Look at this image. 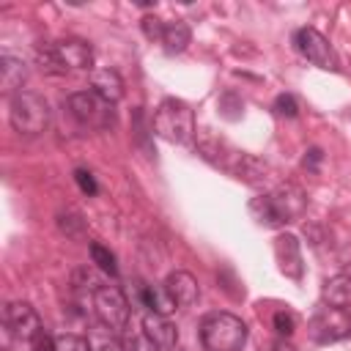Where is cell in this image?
<instances>
[{"instance_id":"cell-1","label":"cell","mask_w":351,"mask_h":351,"mask_svg":"<svg viewBox=\"0 0 351 351\" xmlns=\"http://www.w3.org/2000/svg\"><path fill=\"white\" fill-rule=\"evenodd\" d=\"M304 211V195L293 184H285L269 195H258L250 200V214L263 228H280L285 222L299 219Z\"/></svg>"},{"instance_id":"cell-2","label":"cell","mask_w":351,"mask_h":351,"mask_svg":"<svg viewBox=\"0 0 351 351\" xmlns=\"http://www.w3.org/2000/svg\"><path fill=\"white\" fill-rule=\"evenodd\" d=\"M151 129L176 145H189L195 140V112L181 99H165L151 118Z\"/></svg>"},{"instance_id":"cell-3","label":"cell","mask_w":351,"mask_h":351,"mask_svg":"<svg viewBox=\"0 0 351 351\" xmlns=\"http://www.w3.org/2000/svg\"><path fill=\"white\" fill-rule=\"evenodd\" d=\"M8 121H11L14 132L36 137V134L47 132V126L52 121V112H49V104H47V99L41 93L16 90L8 99Z\"/></svg>"},{"instance_id":"cell-4","label":"cell","mask_w":351,"mask_h":351,"mask_svg":"<svg viewBox=\"0 0 351 351\" xmlns=\"http://www.w3.org/2000/svg\"><path fill=\"white\" fill-rule=\"evenodd\" d=\"M200 343L206 351H241L247 343V324L233 313H208L200 321Z\"/></svg>"},{"instance_id":"cell-5","label":"cell","mask_w":351,"mask_h":351,"mask_svg":"<svg viewBox=\"0 0 351 351\" xmlns=\"http://www.w3.org/2000/svg\"><path fill=\"white\" fill-rule=\"evenodd\" d=\"M69 115L85 129H110L115 126V104L104 101L93 90H77L66 99Z\"/></svg>"},{"instance_id":"cell-6","label":"cell","mask_w":351,"mask_h":351,"mask_svg":"<svg viewBox=\"0 0 351 351\" xmlns=\"http://www.w3.org/2000/svg\"><path fill=\"white\" fill-rule=\"evenodd\" d=\"M93 313L99 318V324H104L112 332H123L129 326V299L123 296V291L118 285H99L93 291Z\"/></svg>"},{"instance_id":"cell-7","label":"cell","mask_w":351,"mask_h":351,"mask_svg":"<svg viewBox=\"0 0 351 351\" xmlns=\"http://www.w3.org/2000/svg\"><path fill=\"white\" fill-rule=\"evenodd\" d=\"M307 332H310V340L318 343V346H329V343H337L343 337L351 335V315L340 307H318L307 324Z\"/></svg>"},{"instance_id":"cell-8","label":"cell","mask_w":351,"mask_h":351,"mask_svg":"<svg viewBox=\"0 0 351 351\" xmlns=\"http://www.w3.org/2000/svg\"><path fill=\"white\" fill-rule=\"evenodd\" d=\"M293 47H296V52H299L302 58H307L313 66H318V69H332V71L337 69V58H335L329 41H326L315 27H299V30L293 33Z\"/></svg>"},{"instance_id":"cell-9","label":"cell","mask_w":351,"mask_h":351,"mask_svg":"<svg viewBox=\"0 0 351 351\" xmlns=\"http://www.w3.org/2000/svg\"><path fill=\"white\" fill-rule=\"evenodd\" d=\"M3 326H5L8 335L22 337V340H27V343L33 340V335H36L38 329H44L38 313H36L27 302H8V304L3 307Z\"/></svg>"},{"instance_id":"cell-10","label":"cell","mask_w":351,"mask_h":351,"mask_svg":"<svg viewBox=\"0 0 351 351\" xmlns=\"http://www.w3.org/2000/svg\"><path fill=\"white\" fill-rule=\"evenodd\" d=\"M274 258H277V266L280 271L288 277V280H302L304 277V261H302V244L293 233H280L274 239Z\"/></svg>"},{"instance_id":"cell-11","label":"cell","mask_w":351,"mask_h":351,"mask_svg":"<svg viewBox=\"0 0 351 351\" xmlns=\"http://www.w3.org/2000/svg\"><path fill=\"white\" fill-rule=\"evenodd\" d=\"M55 49H58V58L60 63L74 71H90L93 69V47L82 38H60L55 41Z\"/></svg>"},{"instance_id":"cell-12","label":"cell","mask_w":351,"mask_h":351,"mask_svg":"<svg viewBox=\"0 0 351 351\" xmlns=\"http://www.w3.org/2000/svg\"><path fill=\"white\" fill-rule=\"evenodd\" d=\"M165 291L170 293V299L176 302V307H192L197 302V293H200L197 280L189 271H181V269L173 271V274H167Z\"/></svg>"},{"instance_id":"cell-13","label":"cell","mask_w":351,"mask_h":351,"mask_svg":"<svg viewBox=\"0 0 351 351\" xmlns=\"http://www.w3.org/2000/svg\"><path fill=\"white\" fill-rule=\"evenodd\" d=\"M90 90L96 96H101L104 101L115 104L123 96V80H121V74L115 69H96L90 74Z\"/></svg>"},{"instance_id":"cell-14","label":"cell","mask_w":351,"mask_h":351,"mask_svg":"<svg viewBox=\"0 0 351 351\" xmlns=\"http://www.w3.org/2000/svg\"><path fill=\"white\" fill-rule=\"evenodd\" d=\"M143 332L159 343V348H176L178 346V332L176 326L167 321V315H156V313H145L143 318Z\"/></svg>"},{"instance_id":"cell-15","label":"cell","mask_w":351,"mask_h":351,"mask_svg":"<svg viewBox=\"0 0 351 351\" xmlns=\"http://www.w3.org/2000/svg\"><path fill=\"white\" fill-rule=\"evenodd\" d=\"M25 80H27V66L19 58H14V55L5 52L0 58V90L8 93V96H14L16 90H22V82Z\"/></svg>"},{"instance_id":"cell-16","label":"cell","mask_w":351,"mask_h":351,"mask_svg":"<svg viewBox=\"0 0 351 351\" xmlns=\"http://www.w3.org/2000/svg\"><path fill=\"white\" fill-rule=\"evenodd\" d=\"M137 302L143 307H148V313H156V315H170L176 310V302L170 299V293L156 285H145V282H137Z\"/></svg>"},{"instance_id":"cell-17","label":"cell","mask_w":351,"mask_h":351,"mask_svg":"<svg viewBox=\"0 0 351 351\" xmlns=\"http://www.w3.org/2000/svg\"><path fill=\"white\" fill-rule=\"evenodd\" d=\"M321 299H324V304H329V307L346 310V307L351 304V277H348V274H335V277H329V280L324 282V288H321Z\"/></svg>"},{"instance_id":"cell-18","label":"cell","mask_w":351,"mask_h":351,"mask_svg":"<svg viewBox=\"0 0 351 351\" xmlns=\"http://www.w3.org/2000/svg\"><path fill=\"white\" fill-rule=\"evenodd\" d=\"M192 41V30L184 19H176V22H167L165 25V36H162V44H165V52L167 55H178L189 47Z\"/></svg>"},{"instance_id":"cell-19","label":"cell","mask_w":351,"mask_h":351,"mask_svg":"<svg viewBox=\"0 0 351 351\" xmlns=\"http://www.w3.org/2000/svg\"><path fill=\"white\" fill-rule=\"evenodd\" d=\"M36 63L41 66L44 74H52V77L66 74V66H63L60 58H58L55 41H38V44H36Z\"/></svg>"},{"instance_id":"cell-20","label":"cell","mask_w":351,"mask_h":351,"mask_svg":"<svg viewBox=\"0 0 351 351\" xmlns=\"http://www.w3.org/2000/svg\"><path fill=\"white\" fill-rule=\"evenodd\" d=\"M90 261L96 263V269H101L104 274H110V277H115L118 274V263H115V255L104 247V244H99V241H90Z\"/></svg>"},{"instance_id":"cell-21","label":"cell","mask_w":351,"mask_h":351,"mask_svg":"<svg viewBox=\"0 0 351 351\" xmlns=\"http://www.w3.org/2000/svg\"><path fill=\"white\" fill-rule=\"evenodd\" d=\"M217 107H219V115H222L225 121H239L241 112H244V101H241V96H239L236 90H225V93L219 96Z\"/></svg>"},{"instance_id":"cell-22","label":"cell","mask_w":351,"mask_h":351,"mask_svg":"<svg viewBox=\"0 0 351 351\" xmlns=\"http://www.w3.org/2000/svg\"><path fill=\"white\" fill-rule=\"evenodd\" d=\"M121 348H123V351H162V348H159V343H154L143 329L129 332V335L123 337Z\"/></svg>"},{"instance_id":"cell-23","label":"cell","mask_w":351,"mask_h":351,"mask_svg":"<svg viewBox=\"0 0 351 351\" xmlns=\"http://www.w3.org/2000/svg\"><path fill=\"white\" fill-rule=\"evenodd\" d=\"M90 348H93V351H118L115 332L107 329L104 324H99V326L90 332Z\"/></svg>"},{"instance_id":"cell-24","label":"cell","mask_w":351,"mask_h":351,"mask_svg":"<svg viewBox=\"0 0 351 351\" xmlns=\"http://www.w3.org/2000/svg\"><path fill=\"white\" fill-rule=\"evenodd\" d=\"M58 228H60L66 236L77 239V236H82L85 222H82V217H80L77 211H63V214H58Z\"/></svg>"},{"instance_id":"cell-25","label":"cell","mask_w":351,"mask_h":351,"mask_svg":"<svg viewBox=\"0 0 351 351\" xmlns=\"http://www.w3.org/2000/svg\"><path fill=\"white\" fill-rule=\"evenodd\" d=\"M271 326H274V332H277L280 337H291V335L296 332V318H293V313H288V310H277V313L271 315Z\"/></svg>"},{"instance_id":"cell-26","label":"cell","mask_w":351,"mask_h":351,"mask_svg":"<svg viewBox=\"0 0 351 351\" xmlns=\"http://www.w3.org/2000/svg\"><path fill=\"white\" fill-rule=\"evenodd\" d=\"M55 340H58V351H93L90 340H85L80 335H60Z\"/></svg>"},{"instance_id":"cell-27","label":"cell","mask_w":351,"mask_h":351,"mask_svg":"<svg viewBox=\"0 0 351 351\" xmlns=\"http://www.w3.org/2000/svg\"><path fill=\"white\" fill-rule=\"evenodd\" d=\"M274 112L282 115V118H296L299 115V104H296V99L291 93H280L274 99Z\"/></svg>"},{"instance_id":"cell-28","label":"cell","mask_w":351,"mask_h":351,"mask_svg":"<svg viewBox=\"0 0 351 351\" xmlns=\"http://www.w3.org/2000/svg\"><path fill=\"white\" fill-rule=\"evenodd\" d=\"M74 181H77V186H80L85 195H96V192H99L93 173H90V170H85V167H77V170H74Z\"/></svg>"},{"instance_id":"cell-29","label":"cell","mask_w":351,"mask_h":351,"mask_svg":"<svg viewBox=\"0 0 351 351\" xmlns=\"http://www.w3.org/2000/svg\"><path fill=\"white\" fill-rule=\"evenodd\" d=\"M30 351H58V340H55L49 332L38 329V332L33 335V340H30Z\"/></svg>"},{"instance_id":"cell-30","label":"cell","mask_w":351,"mask_h":351,"mask_svg":"<svg viewBox=\"0 0 351 351\" xmlns=\"http://www.w3.org/2000/svg\"><path fill=\"white\" fill-rule=\"evenodd\" d=\"M143 33H145V38H151V41H162V36H165V25H162V19H156V16H143Z\"/></svg>"},{"instance_id":"cell-31","label":"cell","mask_w":351,"mask_h":351,"mask_svg":"<svg viewBox=\"0 0 351 351\" xmlns=\"http://www.w3.org/2000/svg\"><path fill=\"white\" fill-rule=\"evenodd\" d=\"M321 159H324V154H321V148H310V151L304 154V159H302V165H304L307 170H318V165H321Z\"/></svg>"},{"instance_id":"cell-32","label":"cell","mask_w":351,"mask_h":351,"mask_svg":"<svg viewBox=\"0 0 351 351\" xmlns=\"http://www.w3.org/2000/svg\"><path fill=\"white\" fill-rule=\"evenodd\" d=\"M261 351H293V346L285 340V337H277V340H269L261 346Z\"/></svg>"}]
</instances>
